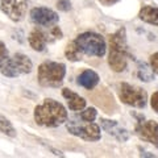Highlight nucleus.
<instances>
[{
    "label": "nucleus",
    "mask_w": 158,
    "mask_h": 158,
    "mask_svg": "<svg viewBox=\"0 0 158 158\" xmlns=\"http://www.w3.org/2000/svg\"><path fill=\"white\" fill-rule=\"evenodd\" d=\"M36 124L44 128H58L67 120V110L62 103L52 98L44 99L41 104L36 106L33 112Z\"/></svg>",
    "instance_id": "obj_1"
},
{
    "label": "nucleus",
    "mask_w": 158,
    "mask_h": 158,
    "mask_svg": "<svg viewBox=\"0 0 158 158\" xmlns=\"http://www.w3.org/2000/svg\"><path fill=\"white\" fill-rule=\"evenodd\" d=\"M132 56L127 44V31L120 28L110 37V53L108 65L115 73H123L128 66V59Z\"/></svg>",
    "instance_id": "obj_2"
},
{
    "label": "nucleus",
    "mask_w": 158,
    "mask_h": 158,
    "mask_svg": "<svg viewBox=\"0 0 158 158\" xmlns=\"http://www.w3.org/2000/svg\"><path fill=\"white\" fill-rule=\"evenodd\" d=\"M66 77V65L56 61H44L38 66L37 81L41 87L58 88Z\"/></svg>",
    "instance_id": "obj_3"
},
{
    "label": "nucleus",
    "mask_w": 158,
    "mask_h": 158,
    "mask_svg": "<svg viewBox=\"0 0 158 158\" xmlns=\"http://www.w3.org/2000/svg\"><path fill=\"white\" fill-rule=\"evenodd\" d=\"M78 46L79 52L88 57H98L102 58L106 56L107 44L102 34L95 32H85L81 33L73 40Z\"/></svg>",
    "instance_id": "obj_4"
},
{
    "label": "nucleus",
    "mask_w": 158,
    "mask_h": 158,
    "mask_svg": "<svg viewBox=\"0 0 158 158\" xmlns=\"http://www.w3.org/2000/svg\"><path fill=\"white\" fill-rule=\"evenodd\" d=\"M66 128L69 133H71L73 136L79 137L85 141H90V142H95L99 141L102 138V128L100 125H98L94 121H86L83 118L77 115L73 116L66 120Z\"/></svg>",
    "instance_id": "obj_5"
},
{
    "label": "nucleus",
    "mask_w": 158,
    "mask_h": 158,
    "mask_svg": "<svg viewBox=\"0 0 158 158\" xmlns=\"http://www.w3.org/2000/svg\"><path fill=\"white\" fill-rule=\"evenodd\" d=\"M33 70V62L27 54L16 53L9 57L7 62L0 69L2 75L6 78H17L24 74H31Z\"/></svg>",
    "instance_id": "obj_6"
},
{
    "label": "nucleus",
    "mask_w": 158,
    "mask_h": 158,
    "mask_svg": "<svg viewBox=\"0 0 158 158\" xmlns=\"http://www.w3.org/2000/svg\"><path fill=\"white\" fill-rule=\"evenodd\" d=\"M118 99L127 106L141 110L145 108L148 103V92L141 87L129 83H121L118 86Z\"/></svg>",
    "instance_id": "obj_7"
},
{
    "label": "nucleus",
    "mask_w": 158,
    "mask_h": 158,
    "mask_svg": "<svg viewBox=\"0 0 158 158\" xmlns=\"http://www.w3.org/2000/svg\"><path fill=\"white\" fill-rule=\"evenodd\" d=\"M0 9L15 23L23 21L28 11V0H0Z\"/></svg>",
    "instance_id": "obj_8"
},
{
    "label": "nucleus",
    "mask_w": 158,
    "mask_h": 158,
    "mask_svg": "<svg viewBox=\"0 0 158 158\" xmlns=\"http://www.w3.org/2000/svg\"><path fill=\"white\" fill-rule=\"evenodd\" d=\"M31 20L33 24H36L37 27L41 28H49L58 24L59 16L56 11H53L50 8L46 7H36L31 9Z\"/></svg>",
    "instance_id": "obj_9"
},
{
    "label": "nucleus",
    "mask_w": 158,
    "mask_h": 158,
    "mask_svg": "<svg viewBox=\"0 0 158 158\" xmlns=\"http://www.w3.org/2000/svg\"><path fill=\"white\" fill-rule=\"evenodd\" d=\"M135 133L140 140L149 142L158 149V123L154 120L138 121L135 127Z\"/></svg>",
    "instance_id": "obj_10"
},
{
    "label": "nucleus",
    "mask_w": 158,
    "mask_h": 158,
    "mask_svg": "<svg viewBox=\"0 0 158 158\" xmlns=\"http://www.w3.org/2000/svg\"><path fill=\"white\" fill-rule=\"evenodd\" d=\"M102 128L104 129L108 135H111L116 138V140L124 142L129 138V132L125 128H123L117 121L115 120H107V118H100Z\"/></svg>",
    "instance_id": "obj_11"
},
{
    "label": "nucleus",
    "mask_w": 158,
    "mask_h": 158,
    "mask_svg": "<svg viewBox=\"0 0 158 158\" xmlns=\"http://www.w3.org/2000/svg\"><path fill=\"white\" fill-rule=\"evenodd\" d=\"M62 96L66 99L69 110L73 112H81L82 110L86 108V104H87L86 99L81 96L79 94L74 92L70 88H62Z\"/></svg>",
    "instance_id": "obj_12"
},
{
    "label": "nucleus",
    "mask_w": 158,
    "mask_h": 158,
    "mask_svg": "<svg viewBox=\"0 0 158 158\" xmlns=\"http://www.w3.org/2000/svg\"><path fill=\"white\" fill-rule=\"evenodd\" d=\"M28 42H29V45H31V48L33 49V50L44 52L45 50V48H46V45L49 44L46 32H44L42 29H40V28H34L33 31L29 33Z\"/></svg>",
    "instance_id": "obj_13"
},
{
    "label": "nucleus",
    "mask_w": 158,
    "mask_h": 158,
    "mask_svg": "<svg viewBox=\"0 0 158 158\" xmlns=\"http://www.w3.org/2000/svg\"><path fill=\"white\" fill-rule=\"evenodd\" d=\"M99 82H100V78H99L98 73H95L94 70H90V69L83 70L81 74H79V77L77 79L78 86L86 88V90H92V88H95L99 85Z\"/></svg>",
    "instance_id": "obj_14"
},
{
    "label": "nucleus",
    "mask_w": 158,
    "mask_h": 158,
    "mask_svg": "<svg viewBox=\"0 0 158 158\" xmlns=\"http://www.w3.org/2000/svg\"><path fill=\"white\" fill-rule=\"evenodd\" d=\"M138 17H140L144 23H148V24H152V25L158 27V8H156V7L144 6L140 9Z\"/></svg>",
    "instance_id": "obj_15"
},
{
    "label": "nucleus",
    "mask_w": 158,
    "mask_h": 158,
    "mask_svg": "<svg viewBox=\"0 0 158 158\" xmlns=\"http://www.w3.org/2000/svg\"><path fill=\"white\" fill-rule=\"evenodd\" d=\"M0 133H3V135H6L11 138H15L17 136V131L13 127L12 121L8 117L2 115V113H0Z\"/></svg>",
    "instance_id": "obj_16"
},
{
    "label": "nucleus",
    "mask_w": 158,
    "mask_h": 158,
    "mask_svg": "<svg viewBox=\"0 0 158 158\" xmlns=\"http://www.w3.org/2000/svg\"><path fill=\"white\" fill-rule=\"evenodd\" d=\"M137 78L142 82H152L154 81V73H153L150 65H148L145 62L138 63L137 67Z\"/></svg>",
    "instance_id": "obj_17"
},
{
    "label": "nucleus",
    "mask_w": 158,
    "mask_h": 158,
    "mask_svg": "<svg viewBox=\"0 0 158 158\" xmlns=\"http://www.w3.org/2000/svg\"><path fill=\"white\" fill-rule=\"evenodd\" d=\"M65 56H66V58L69 59V61L78 62V61H81V59H82L83 54L79 52V49L75 45V42L71 41V42H69L66 45V48H65Z\"/></svg>",
    "instance_id": "obj_18"
},
{
    "label": "nucleus",
    "mask_w": 158,
    "mask_h": 158,
    "mask_svg": "<svg viewBox=\"0 0 158 158\" xmlns=\"http://www.w3.org/2000/svg\"><path fill=\"white\" fill-rule=\"evenodd\" d=\"M79 116H81L83 120H86V121H95V118L98 117V111H96V108H94V107L85 108V111L83 110L81 111Z\"/></svg>",
    "instance_id": "obj_19"
},
{
    "label": "nucleus",
    "mask_w": 158,
    "mask_h": 158,
    "mask_svg": "<svg viewBox=\"0 0 158 158\" xmlns=\"http://www.w3.org/2000/svg\"><path fill=\"white\" fill-rule=\"evenodd\" d=\"M8 58H9V52L7 49V45L0 40V69H2V66L7 62Z\"/></svg>",
    "instance_id": "obj_20"
},
{
    "label": "nucleus",
    "mask_w": 158,
    "mask_h": 158,
    "mask_svg": "<svg viewBox=\"0 0 158 158\" xmlns=\"http://www.w3.org/2000/svg\"><path fill=\"white\" fill-rule=\"evenodd\" d=\"M149 65L152 67V70L154 74L158 75V52H156L154 54H152L149 58Z\"/></svg>",
    "instance_id": "obj_21"
},
{
    "label": "nucleus",
    "mask_w": 158,
    "mask_h": 158,
    "mask_svg": "<svg viewBox=\"0 0 158 158\" xmlns=\"http://www.w3.org/2000/svg\"><path fill=\"white\" fill-rule=\"evenodd\" d=\"M57 8L62 12H67L71 9V2L70 0H58L57 2Z\"/></svg>",
    "instance_id": "obj_22"
},
{
    "label": "nucleus",
    "mask_w": 158,
    "mask_h": 158,
    "mask_svg": "<svg viewBox=\"0 0 158 158\" xmlns=\"http://www.w3.org/2000/svg\"><path fill=\"white\" fill-rule=\"evenodd\" d=\"M150 106L153 108V111L158 113V91H156L150 98Z\"/></svg>",
    "instance_id": "obj_23"
},
{
    "label": "nucleus",
    "mask_w": 158,
    "mask_h": 158,
    "mask_svg": "<svg viewBox=\"0 0 158 158\" xmlns=\"http://www.w3.org/2000/svg\"><path fill=\"white\" fill-rule=\"evenodd\" d=\"M103 6H106V7H110V6H113V4H116L118 0H99Z\"/></svg>",
    "instance_id": "obj_24"
}]
</instances>
